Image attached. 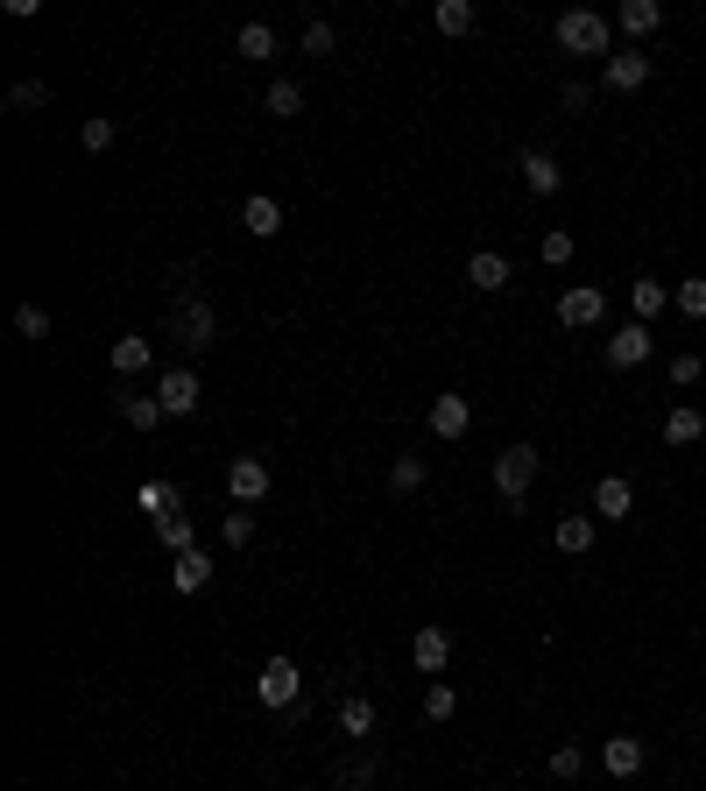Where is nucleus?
Masks as SVG:
<instances>
[{
	"instance_id": "f257e3e1",
	"label": "nucleus",
	"mask_w": 706,
	"mask_h": 791,
	"mask_svg": "<svg viewBox=\"0 0 706 791\" xmlns=\"http://www.w3.org/2000/svg\"><path fill=\"white\" fill-rule=\"evenodd\" d=\"M551 36H559V50H573V57H608V14H594V8H565Z\"/></svg>"
},
{
	"instance_id": "f03ea898",
	"label": "nucleus",
	"mask_w": 706,
	"mask_h": 791,
	"mask_svg": "<svg viewBox=\"0 0 706 791\" xmlns=\"http://www.w3.org/2000/svg\"><path fill=\"white\" fill-rule=\"evenodd\" d=\"M537 467H545V459H537V445H508V453H494V495H502L508 510H523Z\"/></svg>"
},
{
	"instance_id": "7ed1b4c3",
	"label": "nucleus",
	"mask_w": 706,
	"mask_h": 791,
	"mask_svg": "<svg viewBox=\"0 0 706 791\" xmlns=\"http://www.w3.org/2000/svg\"><path fill=\"white\" fill-rule=\"evenodd\" d=\"M297 693H304L297 658H268L262 671H254V699H262V707H297Z\"/></svg>"
},
{
	"instance_id": "20e7f679",
	"label": "nucleus",
	"mask_w": 706,
	"mask_h": 791,
	"mask_svg": "<svg viewBox=\"0 0 706 791\" xmlns=\"http://www.w3.org/2000/svg\"><path fill=\"white\" fill-rule=\"evenodd\" d=\"M213 339H219V319H213V304H199V297H184V304H177V347H184V353H213Z\"/></svg>"
},
{
	"instance_id": "39448f33",
	"label": "nucleus",
	"mask_w": 706,
	"mask_h": 791,
	"mask_svg": "<svg viewBox=\"0 0 706 791\" xmlns=\"http://www.w3.org/2000/svg\"><path fill=\"white\" fill-rule=\"evenodd\" d=\"M657 353V333L643 319H629V325H614L608 333V368H643Z\"/></svg>"
},
{
	"instance_id": "423d86ee",
	"label": "nucleus",
	"mask_w": 706,
	"mask_h": 791,
	"mask_svg": "<svg viewBox=\"0 0 706 791\" xmlns=\"http://www.w3.org/2000/svg\"><path fill=\"white\" fill-rule=\"evenodd\" d=\"M431 431H439V439H445V445H453V439H467V431H474V403H467V396H453V389H445L439 403H431Z\"/></svg>"
},
{
	"instance_id": "0eeeda50",
	"label": "nucleus",
	"mask_w": 706,
	"mask_h": 791,
	"mask_svg": "<svg viewBox=\"0 0 706 791\" xmlns=\"http://www.w3.org/2000/svg\"><path fill=\"white\" fill-rule=\"evenodd\" d=\"M650 85V57L643 50H608V93H643Z\"/></svg>"
},
{
	"instance_id": "6e6552de",
	"label": "nucleus",
	"mask_w": 706,
	"mask_h": 791,
	"mask_svg": "<svg viewBox=\"0 0 706 791\" xmlns=\"http://www.w3.org/2000/svg\"><path fill=\"white\" fill-rule=\"evenodd\" d=\"M445 658H453V636H445L439 622H424V630L410 636V664H417V671H431V679H439V671H445Z\"/></svg>"
},
{
	"instance_id": "1a4fd4ad",
	"label": "nucleus",
	"mask_w": 706,
	"mask_h": 791,
	"mask_svg": "<svg viewBox=\"0 0 706 791\" xmlns=\"http://www.w3.org/2000/svg\"><path fill=\"white\" fill-rule=\"evenodd\" d=\"M156 396H163V410H170V417H191L205 389H199V375H191V368H170V375L156 382Z\"/></svg>"
},
{
	"instance_id": "9d476101",
	"label": "nucleus",
	"mask_w": 706,
	"mask_h": 791,
	"mask_svg": "<svg viewBox=\"0 0 706 791\" xmlns=\"http://www.w3.org/2000/svg\"><path fill=\"white\" fill-rule=\"evenodd\" d=\"M600 319H608V297L587 290V283L559 297V325H573V333H579V325H600Z\"/></svg>"
},
{
	"instance_id": "9b49d317",
	"label": "nucleus",
	"mask_w": 706,
	"mask_h": 791,
	"mask_svg": "<svg viewBox=\"0 0 706 791\" xmlns=\"http://www.w3.org/2000/svg\"><path fill=\"white\" fill-rule=\"evenodd\" d=\"M594 516H608V524L636 516V488H629L622 474H600V488H594Z\"/></svg>"
},
{
	"instance_id": "f8f14e48",
	"label": "nucleus",
	"mask_w": 706,
	"mask_h": 791,
	"mask_svg": "<svg viewBox=\"0 0 706 791\" xmlns=\"http://www.w3.org/2000/svg\"><path fill=\"white\" fill-rule=\"evenodd\" d=\"M240 227H248L254 241H276V233H283V205L268 199V191H254V199L240 205Z\"/></svg>"
},
{
	"instance_id": "ddd939ff",
	"label": "nucleus",
	"mask_w": 706,
	"mask_h": 791,
	"mask_svg": "<svg viewBox=\"0 0 706 791\" xmlns=\"http://www.w3.org/2000/svg\"><path fill=\"white\" fill-rule=\"evenodd\" d=\"M177 502H184V495H177V481H163V474H156V481H142V488H134V510H148L156 524H170V516H184Z\"/></svg>"
},
{
	"instance_id": "4468645a",
	"label": "nucleus",
	"mask_w": 706,
	"mask_h": 791,
	"mask_svg": "<svg viewBox=\"0 0 706 791\" xmlns=\"http://www.w3.org/2000/svg\"><path fill=\"white\" fill-rule=\"evenodd\" d=\"M227 488H234V502H262L268 495V459H234Z\"/></svg>"
},
{
	"instance_id": "2eb2a0df",
	"label": "nucleus",
	"mask_w": 706,
	"mask_h": 791,
	"mask_svg": "<svg viewBox=\"0 0 706 791\" xmlns=\"http://www.w3.org/2000/svg\"><path fill=\"white\" fill-rule=\"evenodd\" d=\"M600 764H608V778H636L643 770V742L636 735H608L600 742Z\"/></svg>"
},
{
	"instance_id": "dca6fc26",
	"label": "nucleus",
	"mask_w": 706,
	"mask_h": 791,
	"mask_svg": "<svg viewBox=\"0 0 706 791\" xmlns=\"http://www.w3.org/2000/svg\"><path fill=\"white\" fill-rule=\"evenodd\" d=\"M699 439H706V417L693 403H671L665 410V445H699Z\"/></svg>"
},
{
	"instance_id": "f3484780",
	"label": "nucleus",
	"mask_w": 706,
	"mask_h": 791,
	"mask_svg": "<svg viewBox=\"0 0 706 791\" xmlns=\"http://www.w3.org/2000/svg\"><path fill=\"white\" fill-rule=\"evenodd\" d=\"M551 544H559L565 559H579V551H594V516H587V510L559 516V530H551Z\"/></svg>"
},
{
	"instance_id": "a211bd4d",
	"label": "nucleus",
	"mask_w": 706,
	"mask_h": 791,
	"mask_svg": "<svg viewBox=\"0 0 706 791\" xmlns=\"http://www.w3.org/2000/svg\"><path fill=\"white\" fill-rule=\"evenodd\" d=\"M523 184H530L537 199H551V191L565 184V170H559V163L545 156V148H523Z\"/></svg>"
},
{
	"instance_id": "6ab92c4d",
	"label": "nucleus",
	"mask_w": 706,
	"mask_h": 791,
	"mask_svg": "<svg viewBox=\"0 0 706 791\" xmlns=\"http://www.w3.org/2000/svg\"><path fill=\"white\" fill-rule=\"evenodd\" d=\"M665 304H671V290H665L657 276H636V283H629V311H636L643 325H650V319H665Z\"/></svg>"
},
{
	"instance_id": "aec40b11",
	"label": "nucleus",
	"mask_w": 706,
	"mask_h": 791,
	"mask_svg": "<svg viewBox=\"0 0 706 791\" xmlns=\"http://www.w3.org/2000/svg\"><path fill=\"white\" fill-rule=\"evenodd\" d=\"M148 361H156V347H148V333H120V339H113V375H142Z\"/></svg>"
},
{
	"instance_id": "412c9836",
	"label": "nucleus",
	"mask_w": 706,
	"mask_h": 791,
	"mask_svg": "<svg viewBox=\"0 0 706 791\" xmlns=\"http://www.w3.org/2000/svg\"><path fill=\"white\" fill-rule=\"evenodd\" d=\"M262 107H268V121H297V113H304V85H297V79H268Z\"/></svg>"
},
{
	"instance_id": "4be33fe9",
	"label": "nucleus",
	"mask_w": 706,
	"mask_h": 791,
	"mask_svg": "<svg viewBox=\"0 0 706 791\" xmlns=\"http://www.w3.org/2000/svg\"><path fill=\"white\" fill-rule=\"evenodd\" d=\"M467 283H474V290H508V255L480 248V255L467 262Z\"/></svg>"
},
{
	"instance_id": "5701e85b",
	"label": "nucleus",
	"mask_w": 706,
	"mask_h": 791,
	"mask_svg": "<svg viewBox=\"0 0 706 791\" xmlns=\"http://www.w3.org/2000/svg\"><path fill=\"white\" fill-rule=\"evenodd\" d=\"M240 57H248V64H268V57H276V28L268 22H240Z\"/></svg>"
},
{
	"instance_id": "b1692460",
	"label": "nucleus",
	"mask_w": 706,
	"mask_h": 791,
	"mask_svg": "<svg viewBox=\"0 0 706 791\" xmlns=\"http://www.w3.org/2000/svg\"><path fill=\"white\" fill-rule=\"evenodd\" d=\"M614 22H622L629 36H650V28H665V8H657V0H622V14H614Z\"/></svg>"
},
{
	"instance_id": "393cba45",
	"label": "nucleus",
	"mask_w": 706,
	"mask_h": 791,
	"mask_svg": "<svg viewBox=\"0 0 706 791\" xmlns=\"http://www.w3.org/2000/svg\"><path fill=\"white\" fill-rule=\"evenodd\" d=\"M205 579H213V551H184L177 559V594H205Z\"/></svg>"
},
{
	"instance_id": "a878e982",
	"label": "nucleus",
	"mask_w": 706,
	"mask_h": 791,
	"mask_svg": "<svg viewBox=\"0 0 706 791\" xmlns=\"http://www.w3.org/2000/svg\"><path fill=\"white\" fill-rule=\"evenodd\" d=\"M120 417H128L134 431H156L170 410H163V396H120Z\"/></svg>"
},
{
	"instance_id": "bb28decb",
	"label": "nucleus",
	"mask_w": 706,
	"mask_h": 791,
	"mask_svg": "<svg viewBox=\"0 0 706 791\" xmlns=\"http://www.w3.org/2000/svg\"><path fill=\"white\" fill-rule=\"evenodd\" d=\"M156 544L170 551V559H184V551H199V530H191V516H170V524H156Z\"/></svg>"
},
{
	"instance_id": "cd10ccee",
	"label": "nucleus",
	"mask_w": 706,
	"mask_h": 791,
	"mask_svg": "<svg viewBox=\"0 0 706 791\" xmlns=\"http://www.w3.org/2000/svg\"><path fill=\"white\" fill-rule=\"evenodd\" d=\"M388 488H396V495H417V488H424V459H417V453H403L396 467H388Z\"/></svg>"
},
{
	"instance_id": "c85d7f7f",
	"label": "nucleus",
	"mask_w": 706,
	"mask_h": 791,
	"mask_svg": "<svg viewBox=\"0 0 706 791\" xmlns=\"http://www.w3.org/2000/svg\"><path fill=\"white\" fill-rule=\"evenodd\" d=\"M579 770H587V750H579V742H559V750H551V778H559V784H573Z\"/></svg>"
},
{
	"instance_id": "c756f323",
	"label": "nucleus",
	"mask_w": 706,
	"mask_h": 791,
	"mask_svg": "<svg viewBox=\"0 0 706 791\" xmlns=\"http://www.w3.org/2000/svg\"><path fill=\"white\" fill-rule=\"evenodd\" d=\"M474 28V0H439V36H467Z\"/></svg>"
},
{
	"instance_id": "7c9ffc66",
	"label": "nucleus",
	"mask_w": 706,
	"mask_h": 791,
	"mask_svg": "<svg viewBox=\"0 0 706 791\" xmlns=\"http://www.w3.org/2000/svg\"><path fill=\"white\" fill-rule=\"evenodd\" d=\"M537 255H545V268H565V262L579 255V241H573V233H559V227H551L545 241H537Z\"/></svg>"
},
{
	"instance_id": "2f4dec72",
	"label": "nucleus",
	"mask_w": 706,
	"mask_h": 791,
	"mask_svg": "<svg viewBox=\"0 0 706 791\" xmlns=\"http://www.w3.org/2000/svg\"><path fill=\"white\" fill-rule=\"evenodd\" d=\"M339 728H347V735H374V707H368V699H339Z\"/></svg>"
},
{
	"instance_id": "473e14b6",
	"label": "nucleus",
	"mask_w": 706,
	"mask_h": 791,
	"mask_svg": "<svg viewBox=\"0 0 706 791\" xmlns=\"http://www.w3.org/2000/svg\"><path fill=\"white\" fill-rule=\"evenodd\" d=\"M671 304H679L685 319H706V276H685L679 290H671Z\"/></svg>"
},
{
	"instance_id": "72a5a7b5",
	"label": "nucleus",
	"mask_w": 706,
	"mask_h": 791,
	"mask_svg": "<svg viewBox=\"0 0 706 791\" xmlns=\"http://www.w3.org/2000/svg\"><path fill=\"white\" fill-rule=\"evenodd\" d=\"M14 333L22 339H50V311L43 304H14Z\"/></svg>"
},
{
	"instance_id": "f704fd0d",
	"label": "nucleus",
	"mask_w": 706,
	"mask_h": 791,
	"mask_svg": "<svg viewBox=\"0 0 706 791\" xmlns=\"http://www.w3.org/2000/svg\"><path fill=\"white\" fill-rule=\"evenodd\" d=\"M453 714H459L453 685H424V721H453Z\"/></svg>"
},
{
	"instance_id": "c9c22d12",
	"label": "nucleus",
	"mask_w": 706,
	"mask_h": 791,
	"mask_svg": "<svg viewBox=\"0 0 706 791\" xmlns=\"http://www.w3.org/2000/svg\"><path fill=\"white\" fill-rule=\"evenodd\" d=\"M113 134H120V128L107 121V113H93V121L79 128V142H85V148H93V156H99V148H113Z\"/></svg>"
},
{
	"instance_id": "e433bc0d",
	"label": "nucleus",
	"mask_w": 706,
	"mask_h": 791,
	"mask_svg": "<svg viewBox=\"0 0 706 791\" xmlns=\"http://www.w3.org/2000/svg\"><path fill=\"white\" fill-rule=\"evenodd\" d=\"M219 537H227L234 551H240V544H254V510H234L227 524H219Z\"/></svg>"
},
{
	"instance_id": "4c0bfd02",
	"label": "nucleus",
	"mask_w": 706,
	"mask_h": 791,
	"mask_svg": "<svg viewBox=\"0 0 706 791\" xmlns=\"http://www.w3.org/2000/svg\"><path fill=\"white\" fill-rule=\"evenodd\" d=\"M333 22H304V57H333Z\"/></svg>"
},
{
	"instance_id": "58836bf2",
	"label": "nucleus",
	"mask_w": 706,
	"mask_h": 791,
	"mask_svg": "<svg viewBox=\"0 0 706 791\" xmlns=\"http://www.w3.org/2000/svg\"><path fill=\"white\" fill-rule=\"evenodd\" d=\"M8 107H50V85H43V79H22L8 93Z\"/></svg>"
},
{
	"instance_id": "ea45409f",
	"label": "nucleus",
	"mask_w": 706,
	"mask_h": 791,
	"mask_svg": "<svg viewBox=\"0 0 706 791\" xmlns=\"http://www.w3.org/2000/svg\"><path fill=\"white\" fill-rule=\"evenodd\" d=\"M699 375H706V361H699V353H671V382H679V389H693Z\"/></svg>"
},
{
	"instance_id": "a19ab883",
	"label": "nucleus",
	"mask_w": 706,
	"mask_h": 791,
	"mask_svg": "<svg viewBox=\"0 0 706 791\" xmlns=\"http://www.w3.org/2000/svg\"><path fill=\"white\" fill-rule=\"evenodd\" d=\"M587 99H594L587 85H559V107H565V113H587Z\"/></svg>"
},
{
	"instance_id": "79ce46f5",
	"label": "nucleus",
	"mask_w": 706,
	"mask_h": 791,
	"mask_svg": "<svg viewBox=\"0 0 706 791\" xmlns=\"http://www.w3.org/2000/svg\"><path fill=\"white\" fill-rule=\"evenodd\" d=\"M699 728H706V714H699Z\"/></svg>"
}]
</instances>
